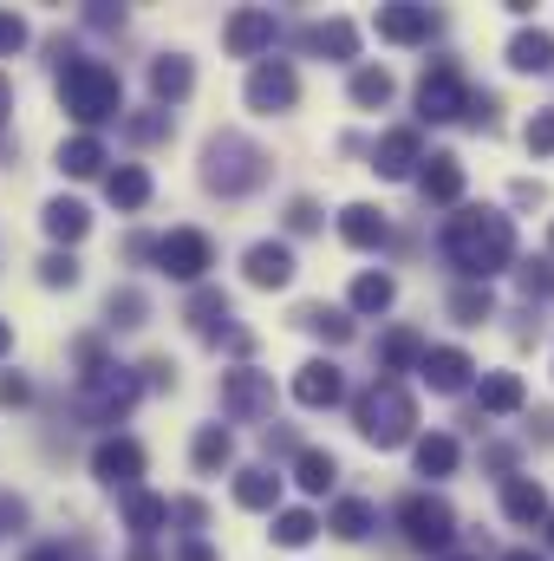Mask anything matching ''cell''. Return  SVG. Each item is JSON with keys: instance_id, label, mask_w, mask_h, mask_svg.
<instances>
[{"instance_id": "obj_1", "label": "cell", "mask_w": 554, "mask_h": 561, "mask_svg": "<svg viewBox=\"0 0 554 561\" xmlns=\"http://www.w3.org/2000/svg\"><path fill=\"white\" fill-rule=\"evenodd\" d=\"M443 255L470 275V287L489 275H503L509 262H516V222L509 216H496V209H463V216H450V229H443Z\"/></svg>"}, {"instance_id": "obj_2", "label": "cell", "mask_w": 554, "mask_h": 561, "mask_svg": "<svg viewBox=\"0 0 554 561\" xmlns=\"http://www.w3.org/2000/svg\"><path fill=\"white\" fill-rule=\"evenodd\" d=\"M59 99H66V112L79 125H112L125 112V85H118V72L105 59H72L59 72Z\"/></svg>"}, {"instance_id": "obj_3", "label": "cell", "mask_w": 554, "mask_h": 561, "mask_svg": "<svg viewBox=\"0 0 554 561\" xmlns=\"http://www.w3.org/2000/svg\"><path fill=\"white\" fill-rule=\"evenodd\" d=\"M353 419H359V437H366V444L399 450V444H412V431H417V405H412V392H405L399 379H379V386L359 392Z\"/></svg>"}, {"instance_id": "obj_4", "label": "cell", "mask_w": 554, "mask_h": 561, "mask_svg": "<svg viewBox=\"0 0 554 561\" xmlns=\"http://www.w3.org/2000/svg\"><path fill=\"white\" fill-rule=\"evenodd\" d=\"M262 176H268V150L262 144L235 138V131L209 138V150H203V183L216 196H249V190H262Z\"/></svg>"}, {"instance_id": "obj_5", "label": "cell", "mask_w": 554, "mask_h": 561, "mask_svg": "<svg viewBox=\"0 0 554 561\" xmlns=\"http://www.w3.org/2000/svg\"><path fill=\"white\" fill-rule=\"evenodd\" d=\"M138 392H143L138 373H125V366H112V359L79 373V412H85L92 424H118L131 405H138Z\"/></svg>"}, {"instance_id": "obj_6", "label": "cell", "mask_w": 554, "mask_h": 561, "mask_svg": "<svg viewBox=\"0 0 554 561\" xmlns=\"http://www.w3.org/2000/svg\"><path fill=\"white\" fill-rule=\"evenodd\" d=\"M399 529H405L412 549H450V536H457V510H450L443 496L417 490V496L399 503Z\"/></svg>"}, {"instance_id": "obj_7", "label": "cell", "mask_w": 554, "mask_h": 561, "mask_svg": "<svg viewBox=\"0 0 554 561\" xmlns=\"http://www.w3.org/2000/svg\"><path fill=\"white\" fill-rule=\"evenodd\" d=\"M150 255H157V268L170 280H203L216 268V242L203 229H170L163 242H150Z\"/></svg>"}, {"instance_id": "obj_8", "label": "cell", "mask_w": 554, "mask_h": 561, "mask_svg": "<svg viewBox=\"0 0 554 561\" xmlns=\"http://www.w3.org/2000/svg\"><path fill=\"white\" fill-rule=\"evenodd\" d=\"M463 105H470L463 72H457L450 59H437V66L424 72V85H417V112H424L430 125H450V118H463Z\"/></svg>"}, {"instance_id": "obj_9", "label": "cell", "mask_w": 554, "mask_h": 561, "mask_svg": "<svg viewBox=\"0 0 554 561\" xmlns=\"http://www.w3.org/2000/svg\"><path fill=\"white\" fill-rule=\"evenodd\" d=\"M222 412L229 419H275V379L255 373V366L222 373Z\"/></svg>"}, {"instance_id": "obj_10", "label": "cell", "mask_w": 554, "mask_h": 561, "mask_svg": "<svg viewBox=\"0 0 554 561\" xmlns=\"http://www.w3.org/2000/svg\"><path fill=\"white\" fill-rule=\"evenodd\" d=\"M275 7H242L229 26H222V46L235 53V59H262V53H275Z\"/></svg>"}, {"instance_id": "obj_11", "label": "cell", "mask_w": 554, "mask_h": 561, "mask_svg": "<svg viewBox=\"0 0 554 561\" xmlns=\"http://www.w3.org/2000/svg\"><path fill=\"white\" fill-rule=\"evenodd\" d=\"M92 477L131 496V490H138V477H143V444H131V437H105V444L92 450Z\"/></svg>"}, {"instance_id": "obj_12", "label": "cell", "mask_w": 554, "mask_h": 561, "mask_svg": "<svg viewBox=\"0 0 554 561\" xmlns=\"http://www.w3.org/2000/svg\"><path fill=\"white\" fill-rule=\"evenodd\" d=\"M293 99H300V79H293V66H287V59H262V66L249 72V105H255V112H268V118H275V112H287Z\"/></svg>"}, {"instance_id": "obj_13", "label": "cell", "mask_w": 554, "mask_h": 561, "mask_svg": "<svg viewBox=\"0 0 554 561\" xmlns=\"http://www.w3.org/2000/svg\"><path fill=\"white\" fill-rule=\"evenodd\" d=\"M437 26H443V20H437L430 7H412V0H399V7H379V39H392V46H424Z\"/></svg>"}, {"instance_id": "obj_14", "label": "cell", "mask_w": 554, "mask_h": 561, "mask_svg": "<svg viewBox=\"0 0 554 561\" xmlns=\"http://www.w3.org/2000/svg\"><path fill=\"white\" fill-rule=\"evenodd\" d=\"M417 373H424V386H430V392H463L476 366H470V353H463V346H424Z\"/></svg>"}, {"instance_id": "obj_15", "label": "cell", "mask_w": 554, "mask_h": 561, "mask_svg": "<svg viewBox=\"0 0 554 561\" xmlns=\"http://www.w3.org/2000/svg\"><path fill=\"white\" fill-rule=\"evenodd\" d=\"M293 399H300V405H313V412L339 405V399H346V379H339V366H333V359H307V366L293 373Z\"/></svg>"}, {"instance_id": "obj_16", "label": "cell", "mask_w": 554, "mask_h": 561, "mask_svg": "<svg viewBox=\"0 0 554 561\" xmlns=\"http://www.w3.org/2000/svg\"><path fill=\"white\" fill-rule=\"evenodd\" d=\"M300 46H307L313 59H359V26H353V20H313V26L300 33Z\"/></svg>"}, {"instance_id": "obj_17", "label": "cell", "mask_w": 554, "mask_h": 561, "mask_svg": "<svg viewBox=\"0 0 554 561\" xmlns=\"http://www.w3.org/2000/svg\"><path fill=\"white\" fill-rule=\"evenodd\" d=\"M503 516H509V523H522V529L549 523V516H554V510H549V490H542L535 477H509V483H503Z\"/></svg>"}, {"instance_id": "obj_18", "label": "cell", "mask_w": 554, "mask_h": 561, "mask_svg": "<svg viewBox=\"0 0 554 561\" xmlns=\"http://www.w3.org/2000/svg\"><path fill=\"white\" fill-rule=\"evenodd\" d=\"M417 163H424V144H417L412 125L385 131V138H379V150H372V170H379V176H412Z\"/></svg>"}, {"instance_id": "obj_19", "label": "cell", "mask_w": 554, "mask_h": 561, "mask_svg": "<svg viewBox=\"0 0 554 561\" xmlns=\"http://www.w3.org/2000/svg\"><path fill=\"white\" fill-rule=\"evenodd\" d=\"M242 268H249V287H287L293 280V249L287 242H255L242 255Z\"/></svg>"}, {"instance_id": "obj_20", "label": "cell", "mask_w": 554, "mask_h": 561, "mask_svg": "<svg viewBox=\"0 0 554 561\" xmlns=\"http://www.w3.org/2000/svg\"><path fill=\"white\" fill-rule=\"evenodd\" d=\"M417 190H424V203H457V196H463V163H457L450 150L424 157V170H417Z\"/></svg>"}, {"instance_id": "obj_21", "label": "cell", "mask_w": 554, "mask_h": 561, "mask_svg": "<svg viewBox=\"0 0 554 561\" xmlns=\"http://www.w3.org/2000/svg\"><path fill=\"white\" fill-rule=\"evenodd\" d=\"M339 236H346L353 249H385L392 229H385V216H379L372 203H346V209H339Z\"/></svg>"}, {"instance_id": "obj_22", "label": "cell", "mask_w": 554, "mask_h": 561, "mask_svg": "<svg viewBox=\"0 0 554 561\" xmlns=\"http://www.w3.org/2000/svg\"><path fill=\"white\" fill-rule=\"evenodd\" d=\"M229 320H235L229 294H222V287H196V300H189V327H196L203 340H222V333H229Z\"/></svg>"}, {"instance_id": "obj_23", "label": "cell", "mask_w": 554, "mask_h": 561, "mask_svg": "<svg viewBox=\"0 0 554 561\" xmlns=\"http://www.w3.org/2000/svg\"><path fill=\"white\" fill-rule=\"evenodd\" d=\"M39 222H46V236H53V242H66V249H72V242H79V236L92 229L85 203H72V196H53V203L39 209Z\"/></svg>"}, {"instance_id": "obj_24", "label": "cell", "mask_w": 554, "mask_h": 561, "mask_svg": "<svg viewBox=\"0 0 554 561\" xmlns=\"http://www.w3.org/2000/svg\"><path fill=\"white\" fill-rule=\"evenodd\" d=\"M326 529H333L339 542H366V536L379 529V510H372L366 496H346V503H333V516H326Z\"/></svg>"}, {"instance_id": "obj_25", "label": "cell", "mask_w": 554, "mask_h": 561, "mask_svg": "<svg viewBox=\"0 0 554 561\" xmlns=\"http://www.w3.org/2000/svg\"><path fill=\"white\" fill-rule=\"evenodd\" d=\"M509 66H516V72H554V33L522 26V33L509 39Z\"/></svg>"}, {"instance_id": "obj_26", "label": "cell", "mask_w": 554, "mask_h": 561, "mask_svg": "<svg viewBox=\"0 0 554 561\" xmlns=\"http://www.w3.org/2000/svg\"><path fill=\"white\" fill-rule=\"evenodd\" d=\"M189 85H196V72H189V59H183V53H163V59L150 66V92H157L163 105L189 99Z\"/></svg>"}, {"instance_id": "obj_27", "label": "cell", "mask_w": 554, "mask_h": 561, "mask_svg": "<svg viewBox=\"0 0 554 561\" xmlns=\"http://www.w3.org/2000/svg\"><path fill=\"white\" fill-rule=\"evenodd\" d=\"M235 503H242V510H275L280 503V477L275 470H262V463L235 470Z\"/></svg>"}, {"instance_id": "obj_28", "label": "cell", "mask_w": 554, "mask_h": 561, "mask_svg": "<svg viewBox=\"0 0 554 561\" xmlns=\"http://www.w3.org/2000/svg\"><path fill=\"white\" fill-rule=\"evenodd\" d=\"M293 320H300V327H307L313 340H326V346H346V340H353V320H346L339 307H326V300H313V307H300Z\"/></svg>"}, {"instance_id": "obj_29", "label": "cell", "mask_w": 554, "mask_h": 561, "mask_svg": "<svg viewBox=\"0 0 554 561\" xmlns=\"http://www.w3.org/2000/svg\"><path fill=\"white\" fill-rule=\"evenodd\" d=\"M189 457H196V470H209V477H216V470H229V463H235V437H229L222 424H203V431H196V444H189Z\"/></svg>"}, {"instance_id": "obj_30", "label": "cell", "mask_w": 554, "mask_h": 561, "mask_svg": "<svg viewBox=\"0 0 554 561\" xmlns=\"http://www.w3.org/2000/svg\"><path fill=\"white\" fill-rule=\"evenodd\" d=\"M105 196H112L118 209H143V203H150V170H143V163H118V170L105 176Z\"/></svg>"}, {"instance_id": "obj_31", "label": "cell", "mask_w": 554, "mask_h": 561, "mask_svg": "<svg viewBox=\"0 0 554 561\" xmlns=\"http://www.w3.org/2000/svg\"><path fill=\"white\" fill-rule=\"evenodd\" d=\"M170 523V496H150V490H131L125 496V529L131 536H157Z\"/></svg>"}, {"instance_id": "obj_32", "label": "cell", "mask_w": 554, "mask_h": 561, "mask_svg": "<svg viewBox=\"0 0 554 561\" xmlns=\"http://www.w3.org/2000/svg\"><path fill=\"white\" fill-rule=\"evenodd\" d=\"M333 477H339L333 450H300V457H293V483H300L307 496H326V490H333Z\"/></svg>"}, {"instance_id": "obj_33", "label": "cell", "mask_w": 554, "mask_h": 561, "mask_svg": "<svg viewBox=\"0 0 554 561\" xmlns=\"http://www.w3.org/2000/svg\"><path fill=\"white\" fill-rule=\"evenodd\" d=\"M412 457H417V477H450V470H457V437L430 431V437L412 444Z\"/></svg>"}, {"instance_id": "obj_34", "label": "cell", "mask_w": 554, "mask_h": 561, "mask_svg": "<svg viewBox=\"0 0 554 561\" xmlns=\"http://www.w3.org/2000/svg\"><path fill=\"white\" fill-rule=\"evenodd\" d=\"M59 170H66V176H99V170H105V144L92 138V131H85V138H66L59 144Z\"/></svg>"}, {"instance_id": "obj_35", "label": "cell", "mask_w": 554, "mask_h": 561, "mask_svg": "<svg viewBox=\"0 0 554 561\" xmlns=\"http://www.w3.org/2000/svg\"><path fill=\"white\" fill-rule=\"evenodd\" d=\"M417 359H424V340H417L412 327H392V333L379 340V366H385V373H412Z\"/></svg>"}, {"instance_id": "obj_36", "label": "cell", "mask_w": 554, "mask_h": 561, "mask_svg": "<svg viewBox=\"0 0 554 561\" xmlns=\"http://www.w3.org/2000/svg\"><path fill=\"white\" fill-rule=\"evenodd\" d=\"M476 399H483V412H496V419H503V412H522V379H516V373H489V379L476 386Z\"/></svg>"}, {"instance_id": "obj_37", "label": "cell", "mask_w": 554, "mask_h": 561, "mask_svg": "<svg viewBox=\"0 0 554 561\" xmlns=\"http://www.w3.org/2000/svg\"><path fill=\"white\" fill-rule=\"evenodd\" d=\"M399 300V280L392 275H359L353 280V313H385Z\"/></svg>"}, {"instance_id": "obj_38", "label": "cell", "mask_w": 554, "mask_h": 561, "mask_svg": "<svg viewBox=\"0 0 554 561\" xmlns=\"http://www.w3.org/2000/svg\"><path fill=\"white\" fill-rule=\"evenodd\" d=\"M313 536H320V516H313V510H280L275 516V542L280 549H307Z\"/></svg>"}, {"instance_id": "obj_39", "label": "cell", "mask_w": 554, "mask_h": 561, "mask_svg": "<svg viewBox=\"0 0 554 561\" xmlns=\"http://www.w3.org/2000/svg\"><path fill=\"white\" fill-rule=\"evenodd\" d=\"M353 105H392V72L385 66H359L353 72Z\"/></svg>"}, {"instance_id": "obj_40", "label": "cell", "mask_w": 554, "mask_h": 561, "mask_svg": "<svg viewBox=\"0 0 554 561\" xmlns=\"http://www.w3.org/2000/svg\"><path fill=\"white\" fill-rule=\"evenodd\" d=\"M489 307H496V300H489V287H457V294H450V313H457L463 327H483V320H489Z\"/></svg>"}, {"instance_id": "obj_41", "label": "cell", "mask_w": 554, "mask_h": 561, "mask_svg": "<svg viewBox=\"0 0 554 561\" xmlns=\"http://www.w3.org/2000/svg\"><path fill=\"white\" fill-rule=\"evenodd\" d=\"M105 313H112V327H143V294L138 287H112Z\"/></svg>"}, {"instance_id": "obj_42", "label": "cell", "mask_w": 554, "mask_h": 561, "mask_svg": "<svg viewBox=\"0 0 554 561\" xmlns=\"http://www.w3.org/2000/svg\"><path fill=\"white\" fill-rule=\"evenodd\" d=\"M125 138H131V144L170 138V112H131V118H125Z\"/></svg>"}, {"instance_id": "obj_43", "label": "cell", "mask_w": 554, "mask_h": 561, "mask_svg": "<svg viewBox=\"0 0 554 561\" xmlns=\"http://www.w3.org/2000/svg\"><path fill=\"white\" fill-rule=\"evenodd\" d=\"M26 39H33V33H26V20H20L13 7H0V59H13Z\"/></svg>"}, {"instance_id": "obj_44", "label": "cell", "mask_w": 554, "mask_h": 561, "mask_svg": "<svg viewBox=\"0 0 554 561\" xmlns=\"http://www.w3.org/2000/svg\"><path fill=\"white\" fill-rule=\"evenodd\" d=\"M39 280H46V287H72V280H79V262H72V255H59V249H53V255H46V262H39Z\"/></svg>"}, {"instance_id": "obj_45", "label": "cell", "mask_w": 554, "mask_h": 561, "mask_svg": "<svg viewBox=\"0 0 554 561\" xmlns=\"http://www.w3.org/2000/svg\"><path fill=\"white\" fill-rule=\"evenodd\" d=\"M522 294H529V300H535V294H554V262H522Z\"/></svg>"}, {"instance_id": "obj_46", "label": "cell", "mask_w": 554, "mask_h": 561, "mask_svg": "<svg viewBox=\"0 0 554 561\" xmlns=\"http://www.w3.org/2000/svg\"><path fill=\"white\" fill-rule=\"evenodd\" d=\"M529 150L535 157H554V112H535L529 118Z\"/></svg>"}, {"instance_id": "obj_47", "label": "cell", "mask_w": 554, "mask_h": 561, "mask_svg": "<svg viewBox=\"0 0 554 561\" xmlns=\"http://www.w3.org/2000/svg\"><path fill=\"white\" fill-rule=\"evenodd\" d=\"M287 229H300V236H307V229H320V203L293 196V203H287Z\"/></svg>"}, {"instance_id": "obj_48", "label": "cell", "mask_w": 554, "mask_h": 561, "mask_svg": "<svg viewBox=\"0 0 554 561\" xmlns=\"http://www.w3.org/2000/svg\"><path fill=\"white\" fill-rule=\"evenodd\" d=\"M26 399H33V386L20 373H0V405H26Z\"/></svg>"}, {"instance_id": "obj_49", "label": "cell", "mask_w": 554, "mask_h": 561, "mask_svg": "<svg viewBox=\"0 0 554 561\" xmlns=\"http://www.w3.org/2000/svg\"><path fill=\"white\" fill-rule=\"evenodd\" d=\"M85 20H92V26H125V7H92Z\"/></svg>"}, {"instance_id": "obj_50", "label": "cell", "mask_w": 554, "mask_h": 561, "mask_svg": "<svg viewBox=\"0 0 554 561\" xmlns=\"http://www.w3.org/2000/svg\"><path fill=\"white\" fill-rule=\"evenodd\" d=\"M143 379H150V386H170V359H150V366H143ZM138 379V386H143Z\"/></svg>"}, {"instance_id": "obj_51", "label": "cell", "mask_w": 554, "mask_h": 561, "mask_svg": "<svg viewBox=\"0 0 554 561\" xmlns=\"http://www.w3.org/2000/svg\"><path fill=\"white\" fill-rule=\"evenodd\" d=\"M26 561H72L59 542H39V549H26Z\"/></svg>"}, {"instance_id": "obj_52", "label": "cell", "mask_w": 554, "mask_h": 561, "mask_svg": "<svg viewBox=\"0 0 554 561\" xmlns=\"http://www.w3.org/2000/svg\"><path fill=\"white\" fill-rule=\"evenodd\" d=\"M176 561H216V549H203V542H183V549H176Z\"/></svg>"}, {"instance_id": "obj_53", "label": "cell", "mask_w": 554, "mask_h": 561, "mask_svg": "<svg viewBox=\"0 0 554 561\" xmlns=\"http://www.w3.org/2000/svg\"><path fill=\"white\" fill-rule=\"evenodd\" d=\"M7 112H13V85H7V72H0V125H7Z\"/></svg>"}, {"instance_id": "obj_54", "label": "cell", "mask_w": 554, "mask_h": 561, "mask_svg": "<svg viewBox=\"0 0 554 561\" xmlns=\"http://www.w3.org/2000/svg\"><path fill=\"white\" fill-rule=\"evenodd\" d=\"M7 346H13V320H0V353H7Z\"/></svg>"}, {"instance_id": "obj_55", "label": "cell", "mask_w": 554, "mask_h": 561, "mask_svg": "<svg viewBox=\"0 0 554 561\" xmlns=\"http://www.w3.org/2000/svg\"><path fill=\"white\" fill-rule=\"evenodd\" d=\"M503 561H542V556H535V549H509Z\"/></svg>"}, {"instance_id": "obj_56", "label": "cell", "mask_w": 554, "mask_h": 561, "mask_svg": "<svg viewBox=\"0 0 554 561\" xmlns=\"http://www.w3.org/2000/svg\"><path fill=\"white\" fill-rule=\"evenodd\" d=\"M549 542H554V516H549Z\"/></svg>"}, {"instance_id": "obj_57", "label": "cell", "mask_w": 554, "mask_h": 561, "mask_svg": "<svg viewBox=\"0 0 554 561\" xmlns=\"http://www.w3.org/2000/svg\"><path fill=\"white\" fill-rule=\"evenodd\" d=\"M549 249H554V229H549Z\"/></svg>"}, {"instance_id": "obj_58", "label": "cell", "mask_w": 554, "mask_h": 561, "mask_svg": "<svg viewBox=\"0 0 554 561\" xmlns=\"http://www.w3.org/2000/svg\"><path fill=\"white\" fill-rule=\"evenodd\" d=\"M457 561H470V556H457Z\"/></svg>"}]
</instances>
